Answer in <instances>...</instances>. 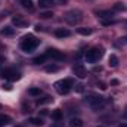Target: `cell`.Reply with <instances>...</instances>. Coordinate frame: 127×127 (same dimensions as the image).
I'll return each mask as SVG.
<instances>
[{
	"mask_svg": "<svg viewBox=\"0 0 127 127\" xmlns=\"http://www.w3.org/2000/svg\"><path fill=\"white\" fill-rule=\"evenodd\" d=\"M69 127H83V121L80 118H71Z\"/></svg>",
	"mask_w": 127,
	"mask_h": 127,
	"instance_id": "5bb4252c",
	"label": "cell"
},
{
	"mask_svg": "<svg viewBox=\"0 0 127 127\" xmlns=\"http://www.w3.org/2000/svg\"><path fill=\"white\" fill-rule=\"evenodd\" d=\"M28 93L31 96H37V95H40V89H38V87H31V89L28 90Z\"/></svg>",
	"mask_w": 127,
	"mask_h": 127,
	"instance_id": "cb8c5ba5",
	"label": "cell"
},
{
	"mask_svg": "<svg viewBox=\"0 0 127 127\" xmlns=\"http://www.w3.org/2000/svg\"><path fill=\"white\" fill-rule=\"evenodd\" d=\"M52 117H53L56 121H58V120H61V118H62V111H61V109H55V111H53V114H52Z\"/></svg>",
	"mask_w": 127,
	"mask_h": 127,
	"instance_id": "7402d4cb",
	"label": "cell"
},
{
	"mask_svg": "<svg viewBox=\"0 0 127 127\" xmlns=\"http://www.w3.org/2000/svg\"><path fill=\"white\" fill-rule=\"evenodd\" d=\"M46 71H47V72H55V71H58V66H55V65H53V66H47Z\"/></svg>",
	"mask_w": 127,
	"mask_h": 127,
	"instance_id": "484cf974",
	"label": "cell"
},
{
	"mask_svg": "<svg viewBox=\"0 0 127 127\" xmlns=\"http://www.w3.org/2000/svg\"><path fill=\"white\" fill-rule=\"evenodd\" d=\"M13 28H10V27H4L3 30H0V35H4V37H10V35H13Z\"/></svg>",
	"mask_w": 127,
	"mask_h": 127,
	"instance_id": "4fadbf2b",
	"label": "cell"
},
{
	"mask_svg": "<svg viewBox=\"0 0 127 127\" xmlns=\"http://www.w3.org/2000/svg\"><path fill=\"white\" fill-rule=\"evenodd\" d=\"M0 108H1V105H0Z\"/></svg>",
	"mask_w": 127,
	"mask_h": 127,
	"instance_id": "d6a6232c",
	"label": "cell"
},
{
	"mask_svg": "<svg viewBox=\"0 0 127 127\" xmlns=\"http://www.w3.org/2000/svg\"><path fill=\"white\" fill-rule=\"evenodd\" d=\"M40 16H41L43 19H47V18H52V16H53V13H52L50 10H47V12H41V13H40Z\"/></svg>",
	"mask_w": 127,
	"mask_h": 127,
	"instance_id": "d4e9b609",
	"label": "cell"
},
{
	"mask_svg": "<svg viewBox=\"0 0 127 127\" xmlns=\"http://www.w3.org/2000/svg\"><path fill=\"white\" fill-rule=\"evenodd\" d=\"M1 87H3L4 90H12V86H10V84H3Z\"/></svg>",
	"mask_w": 127,
	"mask_h": 127,
	"instance_id": "83f0119b",
	"label": "cell"
},
{
	"mask_svg": "<svg viewBox=\"0 0 127 127\" xmlns=\"http://www.w3.org/2000/svg\"><path fill=\"white\" fill-rule=\"evenodd\" d=\"M38 4L41 7H49V6L53 4V0H38Z\"/></svg>",
	"mask_w": 127,
	"mask_h": 127,
	"instance_id": "d6986e66",
	"label": "cell"
},
{
	"mask_svg": "<svg viewBox=\"0 0 127 127\" xmlns=\"http://www.w3.org/2000/svg\"><path fill=\"white\" fill-rule=\"evenodd\" d=\"M38 46V40L31 35V34H28V35H24L22 37V40H21V49L24 50V52H32L35 47Z\"/></svg>",
	"mask_w": 127,
	"mask_h": 127,
	"instance_id": "6da1fadb",
	"label": "cell"
},
{
	"mask_svg": "<svg viewBox=\"0 0 127 127\" xmlns=\"http://www.w3.org/2000/svg\"><path fill=\"white\" fill-rule=\"evenodd\" d=\"M120 44H127V35H124V37L120 38Z\"/></svg>",
	"mask_w": 127,
	"mask_h": 127,
	"instance_id": "4316f807",
	"label": "cell"
},
{
	"mask_svg": "<svg viewBox=\"0 0 127 127\" xmlns=\"http://www.w3.org/2000/svg\"><path fill=\"white\" fill-rule=\"evenodd\" d=\"M77 92H83V86H81V84L77 86Z\"/></svg>",
	"mask_w": 127,
	"mask_h": 127,
	"instance_id": "f1b7e54d",
	"label": "cell"
},
{
	"mask_svg": "<svg viewBox=\"0 0 127 127\" xmlns=\"http://www.w3.org/2000/svg\"><path fill=\"white\" fill-rule=\"evenodd\" d=\"M108 62H109V66H117L118 65V58L115 55H111L109 59H108Z\"/></svg>",
	"mask_w": 127,
	"mask_h": 127,
	"instance_id": "e0dca14e",
	"label": "cell"
},
{
	"mask_svg": "<svg viewBox=\"0 0 127 127\" xmlns=\"http://www.w3.org/2000/svg\"><path fill=\"white\" fill-rule=\"evenodd\" d=\"M103 58V47H92L86 53V61L89 64H96Z\"/></svg>",
	"mask_w": 127,
	"mask_h": 127,
	"instance_id": "7a4b0ae2",
	"label": "cell"
},
{
	"mask_svg": "<svg viewBox=\"0 0 127 127\" xmlns=\"http://www.w3.org/2000/svg\"><path fill=\"white\" fill-rule=\"evenodd\" d=\"M97 127H103V126H97Z\"/></svg>",
	"mask_w": 127,
	"mask_h": 127,
	"instance_id": "1f68e13d",
	"label": "cell"
},
{
	"mask_svg": "<svg viewBox=\"0 0 127 127\" xmlns=\"http://www.w3.org/2000/svg\"><path fill=\"white\" fill-rule=\"evenodd\" d=\"M16 127H22V126H16Z\"/></svg>",
	"mask_w": 127,
	"mask_h": 127,
	"instance_id": "4dcf8cb0",
	"label": "cell"
},
{
	"mask_svg": "<svg viewBox=\"0 0 127 127\" xmlns=\"http://www.w3.org/2000/svg\"><path fill=\"white\" fill-rule=\"evenodd\" d=\"M30 123H32V126H35V127H40V126H43V120L41 118H31L30 120Z\"/></svg>",
	"mask_w": 127,
	"mask_h": 127,
	"instance_id": "44dd1931",
	"label": "cell"
},
{
	"mask_svg": "<svg viewBox=\"0 0 127 127\" xmlns=\"http://www.w3.org/2000/svg\"><path fill=\"white\" fill-rule=\"evenodd\" d=\"M46 56H47V58L58 59V61H62L64 59V53L59 52L58 49H47V50H46Z\"/></svg>",
	"mask_w": 127,
	"mask_h": 127,
	"instance_id": "52a82bcc",
	"label": "cell"
},
{
	"mask_svg": "<svg viewBox=\"0 0 127 127\" xmlns=\"http://www.w3.org/2000/svg\"><path fill=\"white\" fill-rule=\"evenodd\" d=\"M12 121V118L9 115H4V114H0V127H4L7 126L9 123Z\"/></svg>",
	"mask_w": 127,
	"mask_h": 127,
	"instance_id": "8fae6325",
	"label": "cell"
},
{
	"mask_svg": "<svg viewBox=\"0 0 127 127\" xmlns=\"http://www.w3.org/2000/svg\"><path fill=\"white\" fill-rule=\"evenodd\" d=\"M64 18H65V21H66L68 24H71V25H75V24H78V22L81 21V18H83V13H81L78 9H72V10L66 12Z\"/></svg>",
	"mask_w": 127,
	"mask_h": 127,
	"instance_id": "5b68a950",
	"label": "cell"
},
{
	"mask_svg": "<svg viewBox=\"0 0 127 127\" xmlns=\"http://www.w3.org/2000/svg\"><path fill=\"white\" fill-rule=\"evenodd\" d=\"M114 10L115 12H123V10H126V4L124 3H115L114 4Z\"/></svg>",
	"mask_w": 127,
	"mask_h": 127,
	"instance_id": "ac0fdd59",
	"label": "cell"
},
{
	"mask_svg": "<svg viewBox=\"0 0 127 127\" xmlns=\"http://www.w3.org/2000/svg\"><path fill=\"white\" fill-rule=\"evenodd\" d=\"M71 32L69 30H66V28H58L56 31H55V35L58 37V38H64V37H68Z\"/></svg>",
	"mask_w": 127,
	"mask_h": 127,
	"instance_id": "30bf717a",
	"label": "cell"
},
{
	"mask_svg": "<svg viewBox=\"0 0 127 127\" xmlns=\"http://www.w3.org/2000/svg\"><path fill=\"white\" fill-rule=\"evenodd\" d=\"M0 74H1V77H3L4 80H9V81H16V80L21 78V74H19L16 69H12V68H6V69H3Z\"/></svg>",
	"mask_w": 127,
	"mask_h": 127,
	"instance_id": "8992f818",
	"label": "cell"
},
{
	"mask_svg": "<svg viewBox=\"0 0 127 127\" xmlns=\"http://www.w3.org/2000/svg\"><path fill=\"white\" fill-rule=\"evenodd\" d=\"M71 87H72V80H69V78L59 80V81L55 83V89H56V92L59 95H66L71 90Z\"/></svg>",
	"mask_w": 127,
	"mask_h": 127,
	"instance_id": "277c9868",
	"label": "cell"
},
{
	"mask_svg": "<svg viewBox=\"0 0 127 127\" xmlns=\"http://www.w3.org/2000/svg\"><path fill=\"white\" fill-rule=\"evenodd\" d=\"M46 58H47V56H46V53H44V55H40V56H37V58H34V59H32V64L40 65V64H43L44 61H46Z\"/></svg>",
	"mask_w": 127,
	"mask_h": 127,
	"instance_id": "2e32d148",
	"label": "cell"
},
{
	"mask_svg": "<svg viewBox=\"0 0 127 127\" xmlns=\"http://www.w3.org/2000/svg\"><path fill=\"white\" fill-rule=\"evenodd\" d=\"M72 72L78 77V78H84L86 77V68L83 66V65H80V64H77V65H74V68H72Z\"/></svg>",
	"mask_w": 127,
	"mask_h": 127,
	"instance_id": "ba28073f",
	"label": "cell"
},
{
	"mask_svg": "<svg viewBox=\"0 0 127 127\" xmlns=\"http://www.w3.org/2000/svg\"><path fill=\"white\" fill-rule=\"evenodd\" d=\"M21 4H22V7H25V9H32V1L31 0H21Z\"/></svg>",
	"mask_w": 127,
	"mask_h": 127,
	"instance_id": "ffe728a7",
	"label": "cell"
},
{
	"mask_svg": "<svg viewBox=\"0 0 127 127\" xmlns=\"http://www.w3.org/2000/svg\"><path fill=\"white\" fill-rule=\"evenodd\" d=\"M120 127H127V123H121V124H120Z\"/></svg>",
	"mask_w": 127,
	"mask_h": 127,
	"instance_id": "f546056e",
	"label": "cell"
},
{
	"mask_svg": "<svg viewBox=\"0 0 127 127\" xmlns=\"http://www.w3.org/2000/svg\"><path fill=\"white\" fill-rule=\"evenodd\" d=\"M77 32H78V34H81V35H90V34H92V28L81 27V28H77Z\"/></svg>",
	"mask_w": 127,
	"mask_h": 127,
	"instance_id": "9a60e30c",
	"label": "cell"
},
{
	"mask_svg": "<svg viewBox=\"0 0 127 127\" xmlns=\"http://www.w3.org/2000/svg\"><path fill=\"white\" fill-rule=\"evenodd\" d=\"M49 102H52V97L46 96V97H43V99H38V100H37V105H44V103H49Z\"/></svg>",
	"mask_w": 127,
	"mask_h": 127,
	"instance_id": "603a6c76",
	"label": "cell"
},
{
	"mask_svg": "<svg viewBox=\"0 0 127 127\" xmlns=\"http://www.w3.org/2000/svg\"><path fill=\"white\" fill-rule=\"evenodd\" d=\"M96 15L99 18H109L111 19V16L114 15V12L112 10H99V12H96Z\"/></svg>",
	"mask_w": 127,
	"mask_h": 127,
	"instance_id": "7c38bea8",
	"label": "cell"
},
{
	"mask_svg": "<svg viewBox=\"0 0 127 127\" xmlns=\"http://www.w3.org/2000/svg\"><path fill=\"white\" fill-rule=\"evenodd\" d=\"M86 103L92 108V109H100L105 105V97L99 95H89L86 97Z\"/></svg>",
	"mask_w": 127,
	"mask_h": 127,
	"instance_id": "3957f363",
	"label": "cell"
},
{
	"mask_svg": "<svg viewBox=\"0 0 127 127\" xmlns=\"http://www.w3.org/2000/svg\"><path fill=\"white\" fill-rule=\"evenodd\" d=\"M12 22H13V24H15L16 27H25V25L28 24V22H27V21H25V19H24L22 16H19V15L13 16V18H12Z\"/></svg>",
	"mask_w": 127,
	"mask_h": 127,
	"instance_id": "9c48e42d",
	"label": "cell"
}]
</instances>
